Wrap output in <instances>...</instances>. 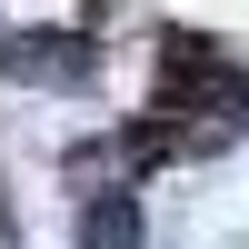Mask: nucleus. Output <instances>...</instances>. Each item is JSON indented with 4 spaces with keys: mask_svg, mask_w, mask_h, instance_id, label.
Segmentation results:
<instances>
[{
    "mask_svg": "<svg viewBox=\"0 0 249 249\" xmlns=\"http://www.w3.org/2000/svg\"><path fill=\"white\" fill-rule=\"evenodd\" d=\"M80 249H140V199L130 190H100L80 210Z\"/></svg>",
    "mask_w": 249,
    "mask_h": 249,
    "instance_id": "nucleus-1",
    "label": "nucleus"
},
{
    "mask_svg": "<svg viewBox=\"0 0 249 249\" xmlns=\"http://www.w3.org/2000/svg\"><path fill=\"white\" fill-rule=\"evenodd\" d=\"M10 70H30V80H80L90 50H80V40H10Z\"/></svg>",
    "mask_w": 249,
    "mask_h": 249,
    "instance_id": "nucleus-2",
    "label": "nucleus"
}]
</instances>
